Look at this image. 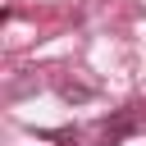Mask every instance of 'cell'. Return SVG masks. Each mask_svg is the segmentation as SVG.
Instances as JSON below:
<instances>
[{"instance_id":"3","label":"cell","mask_w":146,"mask_h":146,"mask_svg":"<svg viewBox=\"0 0 146 146\" xmlns=\"http://www.w3.org/2000/svg\"><path fill=\"white\" fill-rule=\"evenodd\" d=\"M100 146H105V141H100Z\"/></svg>"},{"instance_id":"1","label":"cell","mask_w":146,"mask_h":146,"mask_svg":"<svg viewBox=\"0 0 146 146\" xmlns=\"http://www.w3.org/2000/svg\"><path fill=\"white\" fill-rule=\"evenodd\" d=\"M132 132H137V119H132V110H119V114H114V119L105 123L100 141H105V146H119V141H128Z\"/></svg>"},{"instance_id":"2","label":"cell","mask_w":146,"mask_h":146,"mask_svg":"<svg viewBox=\"0 0 146 146\" xmlns=\"http://www.w3.org/2000/svg\"><path fill=\"white\" fill-rule=\"evenodd\" d=\"M59 96H64V100H91V87H78V82H59Z\"/></svg>"}]
</instances>
